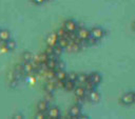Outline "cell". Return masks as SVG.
Returning <instances> with one entry per match:
<instances>
[{
	"mask_svg": "<svg viewBox=\"0 0 135 119\" xmlns=\"http://www.w3.org/2000/svg\"><path fill=\"white\" fill-rule=\"evenodd\" d=\"M46 115L49 118H53V119H57L60 117V111L58 107L53 106V107H49L46 111Z\"/></svg>",
	"mask_w": 135,
	"mask_h": 119,
	"instance_id": "cell-8",
	"label": "cell"
},
{
	"mask_svg": "<svg viewBox=\"0 0 135 119\" xmlns=\"http://www.w3.org/2000/svg\"><path fill=\"white\" fill-rule=\"evenodd\" d=\"M4 44H5V47L7 51H13L16 47V42L14 40H7L4 42Z\"/></svg>",
	"mask_w": 135,
	"mask_h": 119,
	"instance_id": "cell-19",
	"label": "cell"
},
{
	"mask_svg": "<svg viewBox=\"0 0 135 119\" xmlns=\"http://www.w3.org/2000/svg\"><path fill=\"white\" fill-rule=\"evenodd\" d=\"M58 40H59V37L57 36V34H56V33H52V34H50V35L46 37L45 42H46V44H47L49 46L55 47V46L58 45Z\"/></svg>",
	"mask_w": 135,
	"mask_h": 119,
	"instance_id": "cell-5",
	"label": "cell"
},
{
	"mask_svg": "<svg viewBox=\"0 0 135 119\" xmlns=\"http://www.w3.org/2000/svg\"><path fill=\"white\" fill-rule=\"evenodd\" d=\"M85 97H86L88 100L91 101V102H98V101L100 100V95H99V93H98L97 91H95V90H93V91H91V92H86V96H85Z\"/></svg>",
	"mask_w": 135,
	"mask_h": 119,
	"instance_id": "cell-7",
	"label": "cell"
},
{
	"mask_svg": "<svg viewBox=\"0 0 135 119\" xmlns=\"http://www.w3.org/2000/svg\"><path fill=\"white\" fill-rule=\"evenodd\" d=\"M76 87V82L71 81V80H65V84H64V88L66 91H74Z\"/></svg>",
	"mask_w": 135,
	"mask_h": 119,
	"instance_id": "cell-17",
	"label": "cell"
},
{
	"mask_svg": "<svg viewBox=\"0 0 135 119\" xmlns=\"http://www.w3.org/2000/svg\"><path fill=\"white\" fill-rule=\"evenodd\" d=\"M89 81H91L93 84L95 85H98L100 82H101V76L99 73H91L89 75Z\"/></svg>",
	"mask_w": 135,
	"mask_h": 119,
	"instance_id": "cell-9",
	"label": "cell"
},
{
	"mask_svg": "<svg viewBox=\"0 0 135 119\" xmlns=\"http://www.w3.org/2000/svg\"><path fill=\"white\" fill-rule=\"evenodd\" d=\"M68 78V74L63 71V70H57L55 71V79L56 80H66Z\"/></svg>",
	"mask_w": 135,
	"mask_h": 119,
	"instance_id": "cell-14",
	"label": "cell"
},
{
	"mask_svg": "<svg viewBox=\"0 0 135 119\" xmlns=\"http://www.w3.org/2000/svg\"><path fill=\"white\" fill-rule=\"evenodd\" d=\"M74 93H75V96L78 98H85V96H86V91H85L84 86L80 85V84L75 87Z\"/></svg>",
	"mask_w": 135,
	"mask_h": 119,
	"instance_id": "cell-10",
	"label": "cell"
},
{
	"mask_svg": "<svg viewBox=\"0 0 135 119\" xmlns=\"http://www.w3.org/2000/svg\"><path fill=\"white\" fill-rule=\"evenodd\" d=\"M119 102L123 105H131V104L135 103V93L129 92V93L122 94L121 97L119 98Z\"/></svg>",
	"mask_w": 135,
	"mask_h": 119,
	"instance_id": "cell-1",
	"label": "cell"
},
{
	"mask_svg": "<svg viewBox=\"0 0 135 119\" xmlns=\"http://www.w3.org/2000/svg\"><path fill=\"white\" fill-rule=\"evenodd\" d=\"M69 116L71 118H78L79 115H80V105L79 104H74L72 105L70 108H69V112H68Z\"/></svg>",
	"mask_w": 135,
	"mask_h": 119,
	"instance_id": "cell-6",
	"label": "cell"
},
{
	"mask_svg": "<svg viewBox=\"0 0 135 119\" xmlns=\"http://www.w3.org/2000/svg\"><path fill=\"white\" fill-rule=\"evenodd\" d=\"M90 33H91V37L95 38L96 40H100L101 38H103V36H104V34H105L104 29L101 28L100 26H95V27L91 28Z\"/></svg>",
	"mask_w": 135,
	"mask_h": 119,
	"instance_id": "cell-3",
	"label": "cell"
},
{
	"mask_svg": "<svg viewBox=\"0 0 135 119\" xmlns=\"http://www.w3.org/2000/svg\"><path fill=\"white\" fill-rule=\"evenodd\" d=\"M83 86H84V88H85V91L86 92H91V91H93L94 88H95V84H93L91 81H86L84 84H83Z\"/></svg>",
	"mask_w": 135,
	"mask_h": 119,
	"instance_id": "cell-20",
	"label": "cell"
},
{
	"mask_svg": "<svg viewBox=\"0 0 135 119\" xmlns=\"http://www.w3.org/2000/svg\"><path fill=\"white\" fill-rule=\"evenodd\" d=\"M57 60H56V58H53V57H51V58H49V60L46 61V63H45V67H46V70H54L55 71V68H56V66H57Z\"/></svg>",
	"mask_w": 135,
	"mask_h": 119,
	"instance_id": "cell-12",
	"label": "cell"
},
{
	"mask_svg": "<svg viewBox=\"0 0 135 119\" xmlns=\"http://www.w3.org/2000/svg\"><path fill=\"white\" fill-rule=\"evenodd\" d=\"M11 37V33L7 29H0V40L5 42L7 40H9Z\"/></svg>",
	"mask_w": 135,
	"mask_h": 119,
	"instance_id": "cell-16",
	"label": "cell"
},
{
	"mask_svg": "<svg viewBox=\"0 0 135 119\" xmlns=\"http://www.w3.org/2000/svg\"><path fill=\"white\" fill-rule=\"evenodd\" d=\"M77 76H78V74L77 73H74V72H71V73H69L68 74V80H71V81H74V82H76L77 81Z\"/></svg>",
	"mask_w": 135,
	"mask_h": 119,
	"instance_id": "cell-22",
	"label": "cell"
},
{
	"mask_svg": "<svg viewBox=\"0 0 135 119\" xmlns=\"http://www.w3.org/2000/svg\"><path fill=\"white\" fill-rule=\"evenodd\" d=\"M56 34H57V36L59 37V38H66V39H69V33L62 27V28H59L57 32H56Z\"/></svg>",
	"mask_w": 135,
	"mask_h": 119,
	"instance_id": "cell-18",
	"label": "cell"
},
{
	"mask_svg": "<svg viewBox=\"0 0 135 119\" xmlns=\"http://www.w3.org/2000/svg\"><path fill=\"white\" fill-rule=\"evenodd\" d=\"M49 108V102L46 99H43V100H40L38 103H37V110L38 111H41V112H46Z\"/></svg>",
	"mask_w": 135,
	"mask_h": 119,
	"instance_id": "cell-13",
	"label": "cell"
},
{
	"mask_svg": "<svg viewBox=\"0 0 135 119\" xmlns=\"http://www.w3.org/2000/svg\"><path fill=\"white\" fill-rule=\"evenodd\" d=\"M35 117H36V118H38V119H42V118H45V117H47V115H46V113H45V112H41V111H38V113L35 115Z\"/></svg>",
	"mask_w": 135,
	"mask_h": 119,
	"instance_id": "cell-23",
	"label": "cell"
},
{
	"mask_svg": "<svg viewBox=\"0 0 135 119\" xmlns=\"http://www.w3.org/2000/svg\"><path fill=\"white\" fill-rule=\"evenodd\" d=\"M76 34H77V37H78L80 40H82V41L88 40V39L90 38V36H91L90 31H89L88 28H85V27H80V28H78V29L76 31Z\"/></svg>",
	"mask_w": 135,
	"mask_h": 119,
	"instance_id": "cell-4",
	"label": "cell"
},
{
	"mask_svg": "<svg viewBox=\"0 0 135 119\" xmlns=\"http://www.w3.org/2000/svg\"><path fill=\"white\" fill-rule=\"evenodd\" d=\"M55 88H57V86H56V79H55V81H53L51 79L50 81H47L44 84V90H45L46 93H53L55 91Z\"/></svg>",
	"mask_w": 135,
	"mask_h": 119,
	"instance_id": "cell-11",
	"label": "cell"
},
{
	"mask_svg": "<svg viewBox=\"0 0 135 119\" xmlns=\"http://www.w3.org/2000/svg\"><path fill=\"white\" fill-rule=\"evenodd\" d=\"M77 26H78V23L72 19H69V20H65L63 22V28L68 32V33H75L77 31Z\"/></svg>",
	"mask_w": 135,
	"mask_h": 119,
	"instance_id": "cell-2",
	"label": "cell"
},
{
	"mask_svg": "<svg viewBox=\"0 0 135 119\" xmlns=\"http://www.w3.org/2000/svg\"><path fill=\"white\" fill-rule=\"evenodd\" d=\"M86 81H89V75H85V74H78L76 83H79L80 85H83Z\"/></svg>",
	"mask_w": 135,
	"mask_h": 119,
	"instance_id": "cell-15",
	"label": "cell"
},
{
	"mask_svg": "<svg viewBox=\"0 0 135 119\" xmlns=\"http://www.w3.org/2000/svg\"><path fill=\"white\" fill-rule=\"evenodd\" d=\"M34 3H36V4H41V3H43L45 0H32Z\"/></svg>",
	"mask_w": 135,
	"mask_h": 119,
	"instance_id": "cell-24",
	"label": "cell"
},
{
	"mask_svg": "<svg viewBox=\"0 0 135 119\" xmlns=\"http://www.w3.org/2000/svg\"><path fill=\"white\" fill-rule=\"evenodd\" d=\"M22 59L24 61H31V60H33V54L31 52H24L22 54Z\"/></svg>",
	"mask_w": 135,
	"mask_h": 119,
	"instance_id": "cell-21",
	"label": "cell"
},
{
	"mask_svg": "<svg viewBox=\"0 0 135 119\" xmlns=\"http://www.w3.org/2000/svg\"><path fill=\"white\" fill-rule=\"evenodd\" d=\"M133 29H134V32H135V21L133 22Z\"/></svg>",
	"mask_w": 135,
	"mask_h": 119,
	"instance_id": "cell-25",
	"label": "cell"
}]
</instances>
